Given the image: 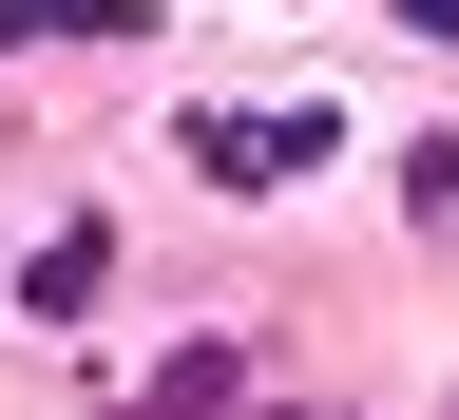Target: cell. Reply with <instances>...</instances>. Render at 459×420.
I'll return each instance as SVG.
<instances>
[{
	"label": "cell",
	"instance_id": "1",
	"mask_svg": "<svg viewBox=\"0 0 459 420\" xmlns=\"http://www.w3.org/2000/svg\"><path fill=\"white\" fill-rule=\"evenodd\" d=\"M153 0H0V57H39V39H134Z\"/></svg>",
	"mask_w": 459,
	"mask_h": 420
},
{
	"label": "cell",
	"instance_id": "2",
	"mask_svg": "<svg viewBox=\"0 0 459 420\" xmlns=\"http://www.w3.org/2000/svg\"><path fill=\"white\" fill-rule=\"evenodd\" d=\"M96 268H115V249H96V229H57V249L20 268V306H39V325H57V306H96Z\"/></svg>",
	"mask_w": 459,
	"mask_h": 420
},
{
	"label": "cell",
	"instance_id": "3",
	"mask_svg": "<svg viewBox=\"0 0 459 420\" xmlns=\"http://www.w3.org/2000/svg\"><path fill=\"white\" fill-rule=\"evenodd\" d=\"M402 192H421V229H459V134H421V153H402Z\"/></svg>",
	"mask_w": 459,
	"mask_h": 420
},
{
	"label": "cell",
	"instance_id": "4",
	"mask_svg": "<svg viewBox=\"0 0 459 420\" xmlns=\"http://www.w3.org/2000/svg\"><path fill=\"white\" fill-rule=\"evenodd\" d=\"M402 20H421V39H459V0H402Z\"/></svg>",
	"mask_w": 459,
	"mask_h": 420
}]
</instances>
